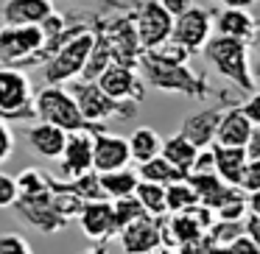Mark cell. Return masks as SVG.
Instances as JSON below:
<instances>
[{"instance_id":"cell-27","label":"cell","mask_w":260,"mask_h":254,"mask_svg":"<svg viewBox=\"0 0 260 254\" xmlns=\"http://www.w3.org/2000/svg\"><path fill=\"white\" fill-rule=\"evenodd\" d=\"M101 185L107 190L109 198H123V196H135L137 193V185H140V173L132 170L129 165L126 168H118V170H107L101 173Z\"/></svg>"},{"instance_id":"cell-25","label":"cell","mask_w":260,"mask_h":254,"mask_svg":"<svg viewBox=\"0 0 260 254\" xmlns=\"http://www.w3.org/2000/svg\"><path fill=\"white\" fill-rule=\"evenodd\" d=\"M162 137L151 129V126H140V129L132 131L129 137V148H132V162H148V159L159 157L162 154Z\"/></svg>"},{"instance_id":"cell-21","label":"cell","mask_w":260,"mask_h":254,"mask_svg":"<svg viewBox=\"0 0 260 254\" xmlns=\"http://www.w3.org/2000/svg\"><path fill=\"white\" fill-rule=\"evenodd\" d=\"M215 20V34H226V37H238V40L254 42L257 34V23L249 14V9H238V6H224L221 12L213 14Z\"/></svg>"},{"instance_id":"cell-43","label":"cell","mask_w":260,"mask_h":254,"mask_svg":"<svg viewBox=\"0 0 260 254\" xmlns=\"http://www.w3.org/2000/svg\"><path fill=\"white\" fill-rule=\"evenodd\" d=\"M246 232L254 237V243L260 246V215H249L246 218Z\"/></svg>"},{"instance_id":"cell-47","label":"cell","mask_w":260,"mask_h":254,"mask_svg":"<svg viewBox=\"0 0 260 254\" xmlns=\"http://www.w3.org/2000/svg\"><path fill=\"white\" fill-rule=\"evenodd\" d=\"M254 45L260 48V25H257V34H254Z\"/></svg>"},{"instance_id":"cell-7","label":"cell","mask_w":260,"mask_h":254,"mask_svg":"<svg viewBox=\"0 0 260 254\" xmlns=\"http://www.w3.org/2000/svg\"><path fill=\"white\" fill-rule=\"evenodd\" d=\"M45 45L42 25H6L0 28V64L9 67H34L37 53Z\"/></svg>"},{"instance_id":"cell-41","label":"cell","mask_w":260,"mask_h":254,"mask_svg":"<svg viewBox=\"0 0 260 254\" xmlns=\"http://www.w3.org/2000/svg\"><path fill=\"white\" fill-rule=\"evenodd\" d=\"M241 106H243V112L252 118V123L260 126V92H252V95H249L246 101L241 103Z\"/></svg>"},{"instance_id":"cell-33","label":"cell","mask_w":260,"mask_h":254,"mask_svg":"<svg viewBox=\"0 0 260 254\" xmlns=\"http://www.w3.org/2000/svg\"><path fill=\"white\" fill-rule=\"evenodd\" d=\"M115 201V224H118V232L123 226H129L132 221H137L140 215H146V207L140 204L137 196H123V198H112Z\"/></svg>"},{"instance_id":"cell-1","label":"cell","mask_w":260,"mask_h":254,"mask_svg":"<svg viewBox=\"0 0 260 254\" xmlns=\"http://www.w3.org/2000/svg\"><path fill=\"white\" fill-rule=\"evenodd\" d=\"M249 45L252 42L238 40V37H226V34H213L207 40V45L202 48V56L221 79H226L232 87L252 95L254 92V76H252V64H249Z\"/></svg>"},{"instance_id":"cell-40","label":"cell","mask_w":260,"mask_h":254,"mask_svg":"<svg viewBox=\"0 0 260 254\" xmlns=\"http://www.w3.org/2000/svg\"><path fill=\"white\" fill-rule=\"evenodd\" d=\"M241 187H243L246 193H252V190H257V187H260V157H257V159H249Z\"/></svg>"},{"instance_id":"cell-28","label":"cell","mask_w":260,"mask_h":254,"mask_svg":"<svg viewBox=\"0 0 260 254\" xmlns=\"http://www.w3.org/2000/svg\"><path fill=\"white\" fill-rule=\"evenodd\" d=\"M92 31H95V28H92ZM112 62H115V56H112V48H109L107 37H104L101 31H95V45H92L90 59H87V64H84V70H81L79 79H84V81H98V76H101Z\"/></svg>"},{"instance_id":"cell-45","label":"cell","mask_w":260,"mask_h":254,"mask_svg":"<svg viewBox=\"0 0 260 254\" xmlns=\"http://www.w3.org/2000/svg\"><path fill=\"white\" fill-rule=\"evenodd\" d=\"M210 3H218V6H238V9H252L254 0H210Z\"/></svg>"},{"instance_id":"cell-14","label":"cell","mask_w":260,"mask_h":254,"mask_svg":"<svg viewBox=\"0 0 260 254\" xmlns=\"http://www.w3.org/2000/svg\"><path fill=\"white\" fill-rule=\"evenodd\" d=\"M140 67H132V64H120V62H112L101 76H98V84L109 92L112 98L118 101H137L140 103L146 98V84L140 79Z\"/></svg>"},{"instance_id":"cell-29","label":"cell","mask_w":260,"mask_h":254,"mask_svg":"<svg viewBox=\"0 0 260 254\" xmlns=\"http://www.w3.org/2000/svg\"><path fill=\"white\" fill-rule=\"evenodd\" d=\"M135 196L140 198V204L146 207L148 215H157V218L168 215V196H165V185H157V182L140 179Z\"/></svg>"},{"instance_id":"cell-23","label":"cell","mask_w":260,"mask_h":254,"mask_svg":"<svg viewBox=\"0 0 260 254\" xmlns=\"http://www.w3.org/2000/svg\"><path fill=\"white\" fill-rule=\"evenodd\" d=\"M51 196H53V207L59 209V215H62L68 224L70 221H79V215H81V209H84L87 201L70 187L68 179L59 182L56 176H51Z\"/></svg>"},{"instance_id":"cell-39","label":"cell","mask_w":260,"mask_h":254,"mask_svg":"<svg viewBox=\"0 0 260 254\" xmlns=\"http://www.w3.org/2000/svg\"><path fill=\"white\" fill-rule=\"evenodd\" d=\"M207 170H215V148H213V146L199 148L196 162H193V170H190V173H207Z\"/></svg>"},{"instance_id":"cell-44","label":"cell","mask_w":260,"mask_h":254,"mask_svg":"<svg viewBox=\"0 0 260 254\" xmlns=\"http://www.w3.org/2000/svg\"><path fill=\"white\" fill-rule=\"evenodd\" d=\"M246 198H249V215H260V187L246 193Z\"/></svg>"},{"instance_id":"cell-9","label":"cell","mask_w":260,"mask_h":254,"mask_svg":"<svg viewBox=\"0 0 260 254\" xmlns=\"http://www.w3.org/2000/svg\"><path fill=\"white\" fill-rule=\"evenodd\" d=\"M132 17H135L137 34H140L143 48H157L165 40H171L174 34V14L162 6V0H140L132 9Z\"/></svg>"},{"instance_id":"cell-18","label":"cell","mask_w":260,"mask_h":254,"mask_svg":"<svg viewBox=\"0 0 260 254\" xmlns=\"http://www.w3.org/2000/svg\"><path fill=\"white\" fill-rule=\"evenodd\" d=\"M187 182L196 187L202 204H207V207H213V209H221L230 198H235L238 193H243V187L230 185L226 179H221L218 170H207V173H187Z\"/></svg>"},{"instance_id":"cell-13","label":"cell","mask_w":260,"mask_h":254,"mask_svg":"<svg viewBox=\"0 0 260 254\" xmlns=\"http://www.w3.org/2000/svg\"><path fill=\"white\" fill-rule=\"evenodd\" d=\"M79 226L84 232V237L95 240L98 246L115 240L118 237V224H115V201L112 198H95L87 201L84 209L79 215Z\"/></svg>"},{"instance_id":"cell-5","label":"cell","mask_w":260,"mask_h":254,"mask_svg":"<svg viewBox=\"0 0 260 254\" xmlns=\"http://www.w3.org/2000/svg\"><path fill=\"white\" fill-rule=\"evenodd\" d=\"M95 45V31L87 28L79 37L62 45L45 64H42V76H45V84H68V81L79 79L81 70H84L90 51Z\"/></svg>"},{"instance_id":"cell-31","label":"cell","mask_w":260,"mask_h":254,"mask_svg":"<svg viewBox=\"0 0 260 254\" xmlns=\"http://www.w3.org/2000/svg\"><path fill=\"white\" fill-rule=\"evenodd\" d=\"M70 182V187H73L76 193H79L84 201H95V198H109L107 196V190H104V185H101V173H98L95 168L92 170H87V173H81V176H76V179H68Z\"/></svg>"},{"instance_id":"cell-36","label":"cell","mask_w":260,"mask_h":254,"mask_svg":"<svg viewBox=\"0 0 260 254\" xmlns=\"http://www.w3.org/2000/svg\"><path fill=\"white\" fill-rule=\"evenodd\" d=\"M6 251L28 254L31 251V243L25 240L23 235H17V232H6V235H0V254H6Z\"/></svg>"},{"instance_id":"cell-11","label":"cell","mask_w":260,"mask_h":254,"mask_svg":"<svg viewBox=\"0 0 260 254\" xmlns=\"http://www.w3.org/2000/svg\"><path fill=\"white\" fill-rule=\"evenodd\" d=\"M95 134L92 129L70 131L68 146H64L62 157H59V173L62 179H76V176L92 170V154H95Z\"/></svg>"},{"instance_id":"cell-15","label":"cell","mask_w":260,"mask_h":254,"mask_svg":"<svg viewBox=\"0 0 260 254\" xmlns=\"http://www.w3.org/2000/svg\"><path fill=\"white\" fill-rule=\"evenodd\" d=\"M68 134H70L68 129L51 123V120H40V118H37L31 126L23 129L25 146L42 159H59L62 157L64 146H68Z\"/></svg>"},{"instance_id":"cell-37","label":"cell","mask_w":260,"mask_h":254,"mask_svg":"<svg viewBox=\"0 0 260 254\" xmlns=\"http://www.w3.org/2000/svg\"><path fill=\"white\" fill-rule=\"evenodd\" d=\"M226 251H235V254H260V246L254 243V237L249 232H241L238 237H232Z\"/></svg>"},{"instance_id":"cell-17","label":"cell","mask_w":260,"mask_h":254,"mask_svg":"<svg viewBox=\"0 0 260 254\" xmlns=\"http://www.w3.org/2000/svg\"><path fill=\"white\" fill-rule=\"evenodd\" d=\"M132 162V148H129V137L112 134V131L101 129L95 134V154H92V168L98 173L107 170H118L126 168Z\"/></svg>"},{"instance_id":"cell-35","label":"cell","mask_w":260,"mask_h":254,"mask_svg":"<svg viewBox=\"0 0 260 254\" xmlns=\"http://www.w3.org/2000/svg\"><path fill=\"white\" fill-rule=\"evenodd\" d=\"M17 198H20L17 176H9V173L0 170V209H12Z\"/></svg>"},{"instance_id":"cell-19","label":"cell","mask_w":260,"mask_h":254,"mask_svg":"<svg viewBox=\"0 0 260 254\" xmlns=\"http://www.w3.org/2000/svg\"><path fill=\"white\" fill-rule=\"evenodd\" d=\"M254 129H257V126H254L252 118L243 112L241 103H230L224 118H221L215 142H221V146H246V142L252 140Z\"/></svg>"},{"instance_id":"cell-38","label":"cell","mask_w":260,"mask_h":254,"mask_svg":"<svg viewBox=\"0 0 260 254\" xmlns=\"http://www.w3.org/2000/svg\"><path fill=\"white\" fill-rule=\"evenodd\" d=\"M14 151V131L9 126V120L0 115V162H6Z\"/></svg>"},{"instance_id":"cell-46","label":"cell","mask_w":260,"mask_h":254,"mask_svg":"<svg viewBox=\"0 0 260 254\" xmlns=\"http://www.w3.org/2000/svg\"><path fill=\"white\" fill-rule=\"evenodd\" d=\"M252 73H254V81H260V56L254 59V64H252Z\"/></svg>"},{"instance_id":"cell-16","label":"cell","mask_w":260,"mask_h":254,"mask_svg":"<svg viewBox=\"0 0 260 254\" xmlns=\"http://www.w3.org/2000/svg\"><path fill=\"white\" fill-rule=\"evenodd\" d=\"M230 103H238V101H226V98H224V101L215 103V106H204V109H199V112L187 115V118L182 120L179 131L185 137H190L199 148L213 146L215 134H218V126H221V118H224V112H226Z\"/></svg>"},{"instance_id":"cell-30","label":"cell","mask_w":260,"mask_h":254,"mask_svg":"<svg viewBox=\"0 0 260 254\" xmlns=\"http://www.w3.org/2000/svg\"><path fill=\"white\" fill-rule=\"evenodd\" d=\"M165 196H168V212H182V209H190L202 201L196 187L187 179H179V182H174V185H168L165 187Z\"/></svg>"},{"instance_id":"cell-4","label":"cell","mask_w":260,"mask_h":254,"mask_svg":"<svg viewBox=\"0 0 260 254\" xmlns=\"http://www.w3.org/2000/svg\"><path fill=\"white\" fill-rule=\"evenodd\" d=\"M70 92L76 95L81 112L90 123H107V120L118 118V120H132L137 112V101H118L104 90L98 81H84V79H73Z\"/></svg>"},{"instance_id":"cell-26","label":"cell","mask_w":260,"mask_h":254,"mask_svg":"<svg viewBox=\"0 0 260 254\" xmlns=\"http://www.w3.org/2000/svg\"><path fill=\"white\" fill-rule=\"evenodd\" d=\"M137 173H140V179H146V182H157V185H174V182H179V179H187V173L182 168H176L174 162H171L168 157H154V159H148V162H140V168H137Z\"/></svg>"},{"instance_id":"cell-22","label":"cell","mask_w":260,"mask_h":254,"mask_svg":"<svg viewBox=\"0 0 260 254\" xmlns=\"http://www.w3.org/2000/svg\"><path fill=\"white\" fill-rule=\"evenodd\" d=\"M213 148H215V170L221 173V179L241 187L246 165H249L246 146H221V142H213Z\"/></svg>"},{"instance_id":"cell-12","label":"cell","mask_w":260,"mask_h":254,"mask_svg":"<svg viewBox=\"0 0 260 254\" xmlns=\"http://www.w3.org/2000/svg\"><path fill=\"white\" fill-rule=\"evenodd\" d=\"M213 34H215L213 12H210V9H202V6H193L190 12H185L182 17L174 20V34L171 37L179 40L190 53H199L207 45V40Z\"/></svg>"},{"instance_id":"cell-8","label":"cell","mask_w":260,"mask_h":254,"mask_svg":"<svg viewBox=\"0 0 260 254\" xmlns=\"http://www.w3.org/2000/svg\"><path fill=\"white\" fill-rule=\"evenodd\" d=\"M14 212L23 224L34 226L37 232L42 235H56L68 226V221L59 215V209L53 207V196H51V187L40 193H20V198L14 201Z\"/></svg>"},{"instance_id":"cell-20","label":"cell","mask_w":260,"mask_h":254,"mask_svg":"<svg viewBox=\"0 0 260 254\" xmlns=\"http://www.w3.org/2000/svg\"><path fill=\"white\" fill-rule=\"evenodd\" d=\"M53 12V0H3L0 20L6 25H40Z\"/></svg>"},{"instance_id":"cell-32","label":"cell","mask_w":260,"mask_h":254,"mask_svg":"<svg viewBox=\"0 0 260 254\" xmlns=\"http://www.w3.org/2000/svg\"><path fill=\"white\" fill-rule=\"evenodd\" d=\"M146 56H151V59H157V62H171V64H185V62H190V56L193 53L187 51L185 45H182L179 40H165L162 45H157V48H148L146 51Z\"/></svg>"},{"instance_id":"cell-42","label":"cell","mask_w":260,"mask_h":254,"mask_svg":"<svg viewBox=\"0 0 260 254\" xmlns=\"http://www.w3.org/2000/svg\"><path fill=\"white\" fill-rule=\"evenodd\" d=\"M162 6L168 9V12L174 14V17H182V14L190 12V9L196 6V3H193V0H162Z\"/></svg>"},{"instance_id":"cell-10","label":"cell","mask_w":260,"mask_h":254,"mask_svg":"<svg viewBox=\"0 0 260 254\" xmlns=\"http://www.w3.org/2000/svg\"><path fill=\"white\" fill-rule=\"evenodd\" d=\"M118 243L129 254H148L162 248V218L157 215H140L129 226L118 232Z\"/></svg>"},{"instance_id":"cell-24","label":"cell","mask_w":260,"mask_h":254,"mask_svg":"<svg viewBox=\"0 0 260 254\" xmlns=\"http://www.w3.org/2000/svg\"><path fill=\"white\" fill-rule=\"evenodd\" d=\"M196 154H199V146L190 140V137L182 134V131L165 137V142H162V157H168L171 162H174L176 168H182L185 173H190V170H193Z\"/></svg>"},{"instance_id":"cell-6","label":"cell","mask_w":260,"mask_h":254,"mask_svg":"<svg viewBox=\"0 0 260 254\" xmlns=\"http://www.w3.org/2000/svg\"><path fill=\"white\" fill-rule=\"evenodd\" d=\"M0 115L6 120H31L37 118L34 87L23 67L0 64Z\"/></svg>"},{"instance_id":"cell-2","label":"cell","mask_w":260,"mask_h":254,"mask_svg":"<svg viewBox=\"0 0 260 254\" xmlns=\"http://www.w3.org/2000/svg\"><path fill=\"white\" fill-rule=\"evenodd\" d=\"M140 73L146 79L148 87L165 92V95H185V98H196V101H204V98L213 92L210 81L204 79L202 73L187 67L185 64H171V62H157V59L146 56L143 53L140 59Z\"/></svg>"},{"instance_id":"cell-3","label":"cell","mask_w":260,"mask_h":254,"mask_svg":"<svg viewBox=\"0 0 260 254\" xmlns=\"http://www.w3.org/2000/svg\"><path fill=\"white\" fill-rule=\"evenodd\" d=\"M34 106H37V118L40 120H51V123L62 126L68 131H81V129L101 131V129H107L104 123H90L84 118V112H81L76 95L70 90H64L62 84H45L42 90H37Z\"/></svg>"},{"instance_id":"cell-34","label":"cell","mask_w":260,"mask_h":254,"mask_svg":"<svg viewBox=\"0 0 260 254\" xmlns=\"http://www.w3.org/2000/svg\"><path fill=\"white\" fill-rule=\"evenodd\" d=\"M17 185H20V193H40V190H48L51 187V173L40 168H25L23 173L17 176Z\"/></svg>"}]
</instances>
